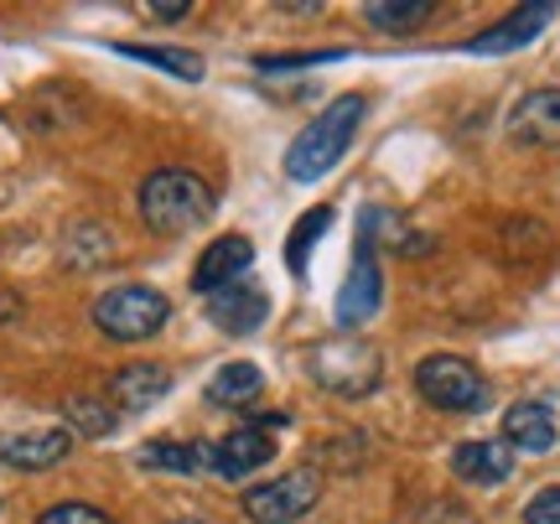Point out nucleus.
<instances>
[{
    "label": "nucleus",
    "mask_w": 560,
    "mask_h": 524,
    "mask_svg": "<svg viewBox=\"0 0 560 524\" xmlns=\"http://www.w3.org/2000/svg\"><path fill=\"white\" fill-rule=\"evenodd\" d=\"M420 524H472V514H467V509H457V504H431Z\"/></svg>",
    "instance_id": "nucleus-28"
},
{
    "label": "nucleus",
    "mask_w": 560,
    "mask_h": 524,
    "mask_svg": "<svg viewBox=\"0 0 560 524\" xmlns=\"http://www.w3.org/2000/svg\"><path fill=\"white\" fill-rule=\"evenodd\" d=\"M431 16H436V0H369V5H363V21H369L374 32H389V37L420 32Z\"/></svg>",
    "instance_id": "nucleus-20"
},
{
    "label": "nucleus",
    "mask_w": 560,
    "mask_h": 524,
    "mask_svg": "<svg viewBox=\"0 0 560 524\" xmlns=\"http://www.w3.org/2000/svg\"><path fill=\"white\" fill-rule=\"evenodd\" d=\"M115 53L120 58H136L145 68H161V73H172L182 83H198L202 79V58L198 53H187V47H151V42H115Z\"/></svg>",
    "instance_id": "nucleus-22"
},
{
    "label": "nucleus",
    "mask_w": 560,
    "mask_h": 524,
    "mask_svg": "<svg viewBox=\"0 0 560 524\" xmlns=\"http://www.w3.org/2000/svg\"><path fill=\"white\" fill-rule=\"evenodd\" d=\"M140 467H156V473H177V478H198L213 473V446L208 442H145L136 452Z\"/></svg>",
    "instance_id": "nucleus-18"
},
{
    "label": "nucleus",
    "mask_w": 560,
    "mask_h": 524,
    "mask_svg": "<svg viewBox=\"0 0 560 524\" xmlns=\"http://www.w3.org/2000/svg\"><path fill=\"white\" fill-rule=\"evenodd\" d=\"M37 524H115L109 514H104L100 504H52V509H42V520Z\"/></svg>",
    "instance_id": "nucleus-26"
},
{
    "label": "nucleus",
    "mask_w": 560,
    "mask_h": 524,
    "mask_svg": "<svg viewBox=\"0 0 560 524\" xmlns=\"http://www.w3.org/2000/svg\"><path fill=\"white\" fill-rule=\"evenodd\" d=\"M509 141L535 145V151H560V89H529L509 109Z\"/></svg>",
    "instance_id": "nucleus-12"
},
{
    "label": "nucleus",
    "mask_w": 560,
    "mask_h": 524,
    "mask_svg": "<svg viewBox=\"0 0 560 524\" xmlns=\"http://www.w3.org/2000/svg\"><path fill=\"white\" fill-rule=\"evenodd\" d=\"M265 317H270V296L260 291L255 276H244V281L223 286L208 296V323L229 333V338H249V333H260Z\"/></svg>",
    "instance_id": "nucleus-9"
},
{
    "label": "nucleus",
    "mask_w": 560,
    "mask_h": 524,
    "mask_svg": "<svg viewBox=\"0 0 560 524\" xmlns=\"http://www.w3.org/2000/svg\"><path fill=\"white\" fill-rule=\"evenodd\" d=\"M317 504H322V478L312 467H296V473H280L270 484L244 488V514L255 524H296Z\"/></svg>",
    "instance_id": "nucleus-6"
},
{
    "label": "nucleus",
    "mask_w": 560,
    "mask_h": 524,
    "mask_svg": "<svg viewBox=\"0 0 560 524\" xmlns=\"http://www.w3.org/2000/svg\"><path fill=\"white\" fill-rule=\"evenodd\" d=\"M452 473L472 488H499L514 478V446L503 436H482V442L452 446Z\"/></svg>",
    "instance_id": "nucleus-13"
},
{
    "label": "nucleus",
    "mask_w": 560,
    "mask_h": 524,
    "mask_svg": "<svg viewBox=\"0 0 560 524\" xmlns=\"http://www.w3.org/2000/svg\"><path fill=\"white\" fill-rule=\"evenodd\" d=\"M120 426V410L109 405V395H68L62 400V431L73 436H109Z\"/></svg>",
    "instance_id": "nucleus-21"
},
{
    "label": "nucleus",
    "mask_w": 560,
    "mask_h": 524,
    "mask_svg": "<svg viewBox=\"0 0 560 524\" xmlns=\"http://www.w3.org/2000/svg\"><path fill=\"white\" fill-rule=\"evenodd\" d=\"M503 442L514 446V452H550V446L560 442V426L556 416H550V405L545 400H520L503 410Z\"/></svg>",
    "instance_id": "nucleus-17"
},
{
    "label": "nucleus",
    "mask_w": 560,
    "mask_h": 524,
    "mask_svg": "<svg viewBox=\"0 0 560 524\" xmlns=\"http://www.w3.org/2000/svg\"><path fill=\"white\" fill-rule=\"evenodd\" d=\"M556 21V5L550 0H535V5H514L503 21H493L488 32H478V37H467L462 47L467 53H478V58H499V53H520V47H529V42L540 37L545 26Z\"/></svg>",
    "instance_id": "nucleus-10"
},
{
    "label": "nucleus",
    "mask_w": 560,
    "mask_h": 524,
    "mask_svg": "<svg viewBox=\"0 0 560 524\" xmlns=\"http://www.w3.org/2000/svg\"><path fill=\"white\" fill-rule=\"evenodd\" d=\"M363 115H369V100H363V94H338L317 120L301 130L296 141L285 145V177L291 182H322L327 177V172L348 156V145H353V136H359Z\"/></svg>",
    "instance_id": "nucleus-2"
},
{
    "label": "nucleus",
    "mask_w": 560,
    "mask_h": 524,
    "mask_svg": "<svg viewBox=\"0 0 560 524\" xmlns=\"http://www.w3.org/2000/svg\"><path fill=\"white\" fill-rule=\"evenodd\" d=\"M359 240L374 244V249H395V255H420V249H431V240L410 234V223H405L400 213H389V208H363Z\"/></svg>",
    "instance_id": "nucleus-19"
},
{
    "label": "nucleus",
    "mask_w": 560,
    "mask_h": 524,
    "mask_svg": "<svg viewBox=\"0 0 560 524\" xmlns=\"http://www.w3.org/2000/svg\"><path fill=\"white\" fill-rule=\"evenodd\" d=\"M348 58V47H327V53H265L255 58L260 73H296V68H317V62H338Z\"/></svg>",
    "instance_id": "nucleus-25"
},
{
    "label": "nucleus",
    "mask_w": 560,
    "mask_h": 524,
    "mask_svg": "<svg viewBox=\"0 0 560 524\" xmlns=\"http://www.w3.org/2000/svg\"><path fill=\"white\" fill-rule=\"evenodd\" d=\"M172 395V369L166 363H125L120 374L109 380V405L120 416H140Z\"/></svg>",
    "instance_id": "nucleus-15"
},
{
    "label": "nucleus",
    "mask_w": 560,
    "mask_h": 524,
    "mask_svg": "<svg viewBox=\"0 0 560 524\" xmlns=\"http://www.w3.org/2000/svg\"><path fill=\"white\" fill-rule=\"evenodd\" d=\"M145 11H151L156 21H182L192 5H187V0H161V5H145Z\"/></svg>",
    "instance_id": "nucleus-29"
},
{
    "label": "nucleus",
    "mask_w": 560,
    "mask_h": 524,
    "mask_svg": "<svg viewBox=\"0 0 560 524\" xmlns=\"http://www.w3.org/2000/svg\"><path fill=\"white\" fill-rule=\"evenodd\" d=\"M140 223L161 234V240H177V234H192L202 223L213 219V208H219V193H213V182L198 177V172H187V166H161L151 177L140 182Z\"/></svg>",
    "instance_id": "nucleus-1"
},
{
    "label": "nucleus",
    "mask_w": 560,
    "mask_h": 524,
    "mask_svg": "<svg viewBox=\"0 0 560 524\" xmlns=\"http://www.w3.org/2000/svg\"><path fill=\"white\" fill-rule=\"evenodd\" d=\"M202 395H208V405H219V410H260L265 374L249 359H229L213 369V380H208Z\"/></svg>",
    "instance_id": "nucleus-16"
},
{
    "label": "nucleus",
    "mask_w": 560,
    "mask_h": 524,
    "mask_svg": "<svg viewBox=\"0 0 560 524\" xmlns=\"http://www.w3.org/2000/svg\"><path fill=\"white\" fill-rule=\"evenodd\" d=\"M524 524H560V484L540 488V493L524 504Z\"/></svg>",
    "instance_id": "nucleus-27"
},
{
    "label": "nucleus",
    "mask_w": 560,
    "mask_h": 524,
    "mask_svg": "<svg viewBox=\"0 0 560 524\" xmlns=\"http://www.w3.org/2000/svg\"><path fill=\"white\" fill-rule=\"evenodd\" d=\"M285 426V416H265V421L255 426H234L223 442H213V473L219 478H249L255 467H265L270 457H276V436L270 431H280Z\"/></svg>",
    "instance_id": "nucleus-8"
},
{
    "label": "nucleus",
    "mask_w": 560,
    "mask_h": 524,
    "mask_svg": "<svg viewBox=\"0 0 560 524\" xmlns=\"http://www.w3.org/2000/svg\"><path fill=\"white\" fill-rule=\"evenodd\" d=\"M21 312H26V302H21L16 291H0V323H16Z\"/></svg>",
    "instance_id": "nucleus-30"
},
{
    "label": "nucleus",
    "mask_w": 560,
    "mask_h": 524,
    "mask_svg": "<svg viewBox=\"0 0 560 524\" xmlns=\"http://www.w3.org/2000/svg\"><path fill=\"white\" fill-rule=\"evenodd\" d=\"M104 255H109L104 229H100V223H79V229H73V240H68V260L79 265V270H94Z\"/></svg>",
    "instance_id": "nucleus-24"
},
{
    "label": "nucleus",
    "mask_w": 560,
    "mask_h": 524,
    "mask_svg": "<svg viewBox=\"0 0 560 524\" xmlns=\"http://www.w3.org/2000/svg\"><path fill=\"white\" fill-rule=\"evenodd\" d=\"M306 374L338 400H369L384 380V353L374 343L353 338V333H338V338H322L306 353Z\"/></svg>",
    "instance_id": "nucleus-3"
},
{
    "label": "nucleus",
    "mask_w": 560,
    "mask_h": 524,
    "mask_svg": "<svg viewBox=\"0 0 560 524\" xmlns=\"http://www.w3.org/2000/svg\"><path fill=\"white\" fill-rule=\"evenodd\" d=\"M177 524H208V520H177Z\"/></svg>",
    "instance_id": "nucleus-31"
},
{
    "label": "nucleus",
    "mask_w": 560,
    "mask_h": 524,
    "mask_svg": "<svg viewBox=\"0 0 560 524\" xmlns=\"http://www.w3.org/2000/svg\"><path fill=\"white\" fill-rule=\"evenodd\" d=\"M384 306V270H380V249L374 244H363L353 249V270H348V281L338 291V306H332V317H338L342 333H359L374 312Z\"/></svg>",
    "instance_id": "nucleus-7"
},
{
    "label": "nucleus",
    "mask_w": 560,
    "mask_h": 524,
    "mask_svg": "<svg viewBox=\"0 0 560 524\" xmlns=\"http://www.w3.org/2000/svg\"><path fill=\"white\" fill-rule=\"evenodd\" d=\"M68 452H73V431H62V426H47V431H11V436H0V463L21 467V473H47V467H58Z\"/></svg>",
    "instance_id": "nucleus-14"
},
{
    "label": "nucleus",
    "mask_w": 560,
    "mask_h": 524,
    "mask_svg": "<svg viewBox=\"0 0 560 524\" xmlns=\"http://www.w3.org/2000/svg\"><path fill=\"white\" fill-rule=\"evenodd\" d=\"M249 265H255V240H249V234H223V240L208 244L198 255V265H192V291H198V296H213L223 286L244 281Z\"/></svg>",
    "instance_id": "nucleus-11"
},
{
    "label": "nucleus",
    "mask_w": 560,
    "mask_h": 524,
    "mask_svg": "<svg viewBox=\"0 0 560 524\" xmlns=\"http://www.w3.org/2000/svg\"><path fill=\"white\" fill-rule=\"evenodd\" d=\"M327 223H332V208L322 202V208H306L296 219V229H291V240H285V265H291V276H306V265H312V244L327 234Z\"/></svg>",
    "instance_id": "nucleus-23"
},
{
    "label": "nucleus",
    "mask_w": 560,
    "mask_h": 524,
    "mask_svg": "<svg viewBox=\"0 0 560 524\" xmlns=\"http://www.w3.org/2000/svg\"><path fill=\"white\" fill-rule=\"evenodd\" d=\"M416 395L431 410H446V416H472L493 400V389L482 380V369L462 353H431V359L416 363Z\"/></svg>",
    "instance_id": "nucleus-4"
},
{
    "label": "nucleus",
    "mask_w": 560,
    "mask_h": 524,
    "mask_svg": "<svg viewBox=\"0 0 560 524\" xmlns=\"http://www.w3.org/2000/svg\"><path fill=\"white\" fill-rule=\"evenodd\" d=\"M172 317V302L151 291V286H115V291H104L100 302H94V327H100L104 338H115V343H145V338H156L161 327Z\"/></svg>",
    "instance_id": "nucleus-5"
}]
</instances>
